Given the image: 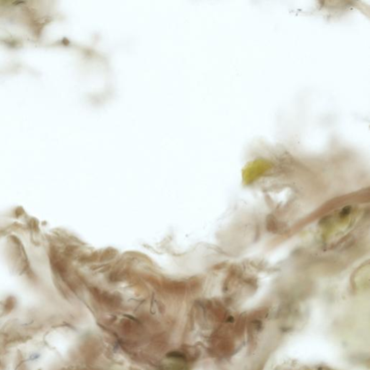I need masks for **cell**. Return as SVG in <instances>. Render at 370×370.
Masks as SVG:
<instances>
[]
</instances>
